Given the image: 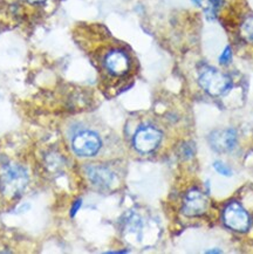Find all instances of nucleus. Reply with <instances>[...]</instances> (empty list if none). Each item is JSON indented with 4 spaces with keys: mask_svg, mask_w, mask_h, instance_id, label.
Returning a JSON list of instances; mask_svg holds the SVG:
<instances>
[{
    "mask_svg": "<svg viewBox=\"0 0 253 254\" xmlns=\"http://www.w3.org/2000/svg\"><path fill=\"white\" fill-rule=\"evenodd\" d=\"M28 184V174L24 165L7 163L0 169V192L8 199L20 197Z\"/></svg>",
    "mask_w": 253,
    "mask_h": 254,
    "instance_id": "1",
    "label": "nucleus"
},
{
    "mask_svg": "<svg viewBox=\"0 0 253 254\" xmlns=\"http://www.w3.org/2000/svg\"><path fill=\"white\" fill-rule=\"evenodd\" d=\"M198 81L203 89L212 96H219L226 93L232 84L229 76L211 67L200 71Z\"/></svg>",
    "mask_w": 253,
    "mask_h": 254,
    "instance_id": "2",
    "label": "nucleus"
},
{
    "mask_svg": "<svg viewBox=\"0 0 253 254\" xmlns=\"http://www.w3.org/2000/svg\"><path fill=\"white\" fill-rule=\"evenodd\" d=\"M101 139L93 131H82L74 136L72 148L76 155L82 157H90L96 155L101 149Z\"/></svg>",
    "mask_w": 253,
    "mask_h": 254,
    "instance_id": "3",
    "label": "nucleus"
},
{
    "mask_svg": "<svg viewBox=\"0 0 253 254\" xmlns=\"http://www.w3.org/2000/svg\"><path fill=\"white\" fill-rule=\"evenodd\" d=\"M162 133L160 130L151 126L142 127L136 131L134 136V146L138 152L149 154L160 145Z\"/></svg>",
    "mask_w": 253,
    "mask_h": 254,
    "instance_id": "4",
    "label": "nucleus"
},
{
    "mask_svg": "<svg viewBox=\"0 0 253 254\" xmlns=\"http://www.w3.org/2000/svg\"><path fill=\"white\" fill-rule=\"evenodd\" d=\"M224 223L237 232H245L250 227V217L244 207L238 203H231L224 210Z\"/></svg>",
    "mask_w": 253,
    "mask_h": 254,
    "instance_id": "5",
    "label": "nucleus"
},
{
    "mask_svg": "<svg viewBox=\"0 0 253 254\" xmlns=\"http://www.w3.org/2000/svg\"><path fill=\"white\" fill-rule=\"evenodd\" d=\"M209 206V200L203 192L191 190L187 193L183 201V213L188 217H198L205 213Z\"/></svg>",
    "mask_w": 253,
    "mask_h": 254,
    "instance_id": "6",
    "label": "nucleus"
},
{
    "mask_svg": "<svg viewBox=\"0 0 253 254\" xmlns=\"http://www.w3.org/2000/svg\"><path fill=\"white\" fill-rule=\"evenodd\" d=\"M103 64H105V68L108 70V73L115 76L125 75L130 68V61H129L128 55L120 50L109 52L106 55Z\"/></svg>",
    "mask_w": 253,
    "mask_h": 254,
    "instance_id": "7",
    "label": "nucleus"
},
{
    "mask_svg": "<svg viewBox=\"0 0 253 254\" xmlns=\"http://www.w3.org/2000/svg\"><path fill=\"white\" fill-rule=\"evenodd\" d=\"M237 132L233 129L217 130L210 135V144L217 151H230L236 146Z\"/></svg>",
    "mask_w": 253,
    "mask_h": 254,
    "instance_id": "8",
    "label": "nucleus"
},
{
    "mask_svg": "<svg viewBox=\"0 0 253 254\" xmlns=\"http://www.w3.org/2000/svg\"><path fill=\"white\" fill-rule=\"evenodd\" d=\"M87 176H88L89 181L96 188L100 189L109 188L113 183V179H114L113 172L102 165H90L87 168Z\"/></svg>",
    "mask_w": 253,
    "mask_h": 254,
    "instance_id": "9",
    "label": "nucleus"
},
{
    "mask_svg": "<svg viewBox=\"0 0 253 254\" xmlns=\"http://www.w3.org/2000/svg\"><path fill=\"white\" fill-rule=\"evenodd\" d=\"M243 33L249 41L253 42V18L245 21L244 26H243Z\"/></svg>",
    "mask_w": 253,
    "mask_h": 254,
    "instance_id": "10",
    "label": "nucleus"
},
{
    "mask_svg": "<svg viewBox=\"0 0 253 254\" xmlns=\"http://www.w3.org/2000/svg\"><path fill=\"white\" fill-rule=\"evenodd\" d=\"M213 168L216 169V171L218 172V174L223 175V176H231L232 175L231 169H230L229 167H226V165L222 162H215Z\"/></svg>",
    "mask_w": 253,
    "mask_h": 254,
    "instance_id": "11",
    "label": "nucleus"
},
{
    "mask_svg": "<svg viewBox=\"0 0 253 254\" xmlns=\"http://www.w3.org/2000/svg\"><path fill=\"white\" fill-rule=\"evenodd\" d=\"M231 58H232V52H231V48H230V46H228L224 50L223 54L220 55L219 58V63L222 64H229L230 61H231Z\"/></svg>",
    "mask_w": 253,
    "mask_h": 254,
    "instance_id": "12",
    "label": "nucleus"
},
{
    "mask_svg": "<svg viewBox=\"0 0 253 254\" xmlns=\"http://www.w3.org/2000/svg\"><path fill=\"white\" fill-rule=\"evenodd\" d=\"M223 0H210V5H211V8L213 9V12L216 11L217 8L219 7L220 4H222Z\"/></svg>",
    "mask_w": 253,
    "mask_h": 254,
    "instance_id": "13",
    "label": "nucleus"
},
{
    "mask_svg": "<svg viewBox=\"0 0 253 254\" xmlns=\"http://www.w3.org/2000/svg\"><path fill=\"white\" fill-rule=\"evenodd\" d=\"M80 206H81V201H80V200H77L76 203L74 204V206H73V208H72V216H74V214L76 213V211L79 210Z\"/></svg>",
    "mask_w": 253,
    "mask_h": 254,
    "instance_id": "14",
    "label": "nucleus"
},
{
    "mask_svg": "<svg viewBox=\"0 0 253 254\" xmlns=\"http://www.w3.org/2000/svg\"><path fill=\"white\" fill-rule=\"evenodd\" d=\"M27 1L32 2V4H39V2H44L45 0H27Z\"/></svg>",
    "mask_w": 253,
    "mask_h": 254,
    "instance_id": "15",
    "label": "nucleus"
},
{
    "mask_svg": "<svg viewBox=\"0 0 253 254\" xmlns=\"http://www.w3.org/2000/svg\"><path fill=\"white\" fill-rule=\"evenodd\" d=\"M206 253H222L219 250H209L206 251Z\"/></svg>",
    "mask_w": 253,
    "mask_h": 254,
    "instance_id": "16",
    "label": "nucleus"
},
{
    "mask_svg": "<svg viewBox=\"0 0 253 254\" xmlns=\"http://www.w3.org/2000/svg\"><path fill=\"white\" fill-rule=\"evenodd\" d=\"M192 1H193L196 5H200V4H202V0H192Z\"/></svg>",
    "mask_w": 253,
    "mask_h": 254,
    "instance_id": "17",
    "label": "nucleus"
}]
</instances>
